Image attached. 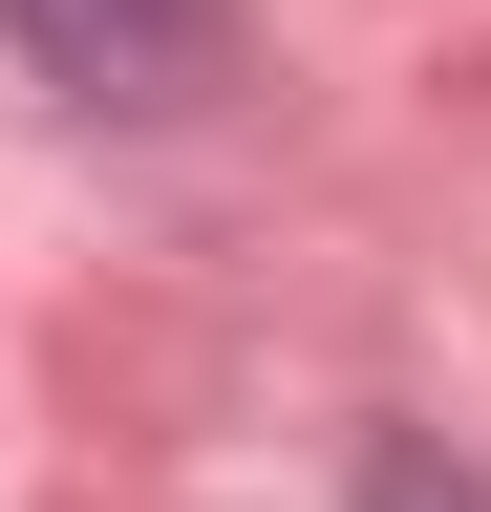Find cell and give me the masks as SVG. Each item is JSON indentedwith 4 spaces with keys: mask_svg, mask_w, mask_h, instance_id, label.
Returning <instances> with one entry per match:
<instances>
[{
    "mask_svg": "<svg viewBox=\"0 0 491 512\" xmlns=\"http://www.w3.org/2000/svg\"><path fill=\"white\" fill-rule=\"evenodd\" d=\"M214 22H235V0H22V43L65 64L86 107H171V86H214Z\"/></svg>",
    "mask_w": 491,
    "mask_h": 512,
    "instance_id": "6da1fadb",
    "label": "cell"
},
{
    "mask_svg": "<svg viewBox=\"0 0 491 512\" xmlns=\"http://www.w3.org/2000/svg\"><path fill=\"white\" fill-rule=\"evenodd\" d=\"M363 512H491V491L449 470V448H385V470H363Z\"/></svg>",
    "mask_w": 491,
    "mask_h": 512,
    "instance_id": "7a4b0ae2",
    "label": "cell"
}]
</instances>
